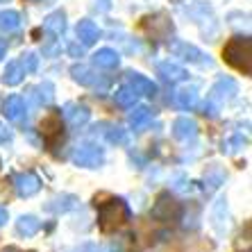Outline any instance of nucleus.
<instances>
[{
  "instance_id": "obj_7",
  "label": "nucleus",
  "mask_w": 252,
  "mask_h": 252,
  "mask_svg": "<svg viewBox=\"0 0 252 252\" xmlns=\"http://www.w3.org/2000/svg\"><path fill=\"white\" fill-rule=\"evenodd\" d=\"M70 75H73V80H75V82L82 84V87L100 89V91H105V89L109 87V82H107V80H100L98 73H95L94 68L84 66V64H75V66H73V68H70Z\"/></svg>"
},
{
  "instance_id": "obj_12",
  "label": "nucleus",
  "mask_w": 252,
  "mask_h": 252,
  "mask_svg": "<svg viewBox=\"0 0 252 252\" xmlns=\"http://www.w3.org/2000/svg\"><path fill=\"white\" fill-rule=\"evenodd\" d=\"M173 50H175L177 57L182 59H189V62H193V64H200V66H211V59L207 57L205 53H200L195 46H189V43H175L173 46Z\"/></svg>"
},
{
  "instance_id": "obj_16",
  "label": "nucleus",
  "mask_w": 252,
  "mask_h": 252,
  "mask_svg": "<svg viewBox=\"0 0 252 252\" xmlns=\"http://www.w3.org/2000/svg\"><path fill=\"white\" fill-rule=\"evenodd\" d=\"M127 84H132V87L139 91V94L143 95H155L157 94V84L153 82V80H148L146 75H141V73H127Z\"/></svg>"
},
{
  "instance_id": "obj_38",
  "label": "nucleus",
  "mask_w": 252,
  "mask_h": 252,
  "mask_svg": "<svg viewBox=\"0 0 252 252\" xmlns=\"http://www.w3.org/2000/svg\"><path fill=\"white\" fill-rule=\"evenodd\" d=\"M0 2H7V0H0Z\"/></svg>"
},
{
  "instance_id": "obj_15",
  "label": "nucleus",
  "mask_w": 252,
  "mask_h": 252,
  "mask_svg": "<svg viewBox=\"0 0 252 252\" xmlns=\"http://www.w3.org/2000/svg\"><path fill=\"white\" fill-rule=\"evenodd\" d=\"M157 70H159V75L164 77L166 82H170V84L182 82V80H187V77H189L187 70H184L182 66L173 64V62H161V64L157 66Z\"/></svg>"
},
{
  "instance_id": "obj_10",
  "label": "nucleus",
  "mask_w": 252,
  "mask_h": 252,
  "mask_svg": "<svg viewBox=\"0 0 252 252\" xmlns=\"http://www.w3.org/2000/svg\"><path fill=\"white\" fill-rule=\"evenodd\" d=\"M25 100L21 95H9L5 100V105H2V114H5L7 121H12V123H23L25 121Z\"/></svg>"
},
{
  "instance_id": "obj_13",
  "label": "nucleus",
  "mask_w": 252,
  "mask_h": 252,
  "mask_svg": "<svg viewBox=\"0 0 252 252\" xmlns=\"http://www.w3.org/2000/svg\"><path fill=\"white\" fill-rule=\"evenodd\" d=\"M64 118L68 121L73 127H82L84 123L89 121V116H91V112H89L84 105H77V102H68V105L64 107Z\"/></svg>"
},
{
  "instance_id": "obj_24",
  "label": "nucleus",
  "mask_w": 252,
  "mask_h": 252,
  "mask_svg": "<svg viewBox=\"0 0 252 252\" xmlns=\"http://www.w3.org/2000/svg\"><path fill=\"white\" fill-rule=\"evenodd\" d=\"M139 95L141 94L132 87V84H125V87H121L116 94H114V98H116V105H121V107H134Z\"/></svg>"
},
{
  "instance_id": "obj_9",
  "label": "nucleus",
  "mask_w": 252,
  "mask_h": 252,
  "mask_svg": "<svg viewBox=\"0 0 252 252\" xmlns=\"http://www.w3.org/2000/svg\"><path fill=\"white\" fill-rule=\"evenodd\" d=\"M39 132L48 141V146H53L55 141L62 136V114H57V112L48 114L41 121V125H39Z\"/></svg>"
},
{
  "instance_id": "obj_4",
  "label": "nucleus",
  "mask_w": 252,
  "mask_h": 252,
  "mask_svg": "<svg viewBox=\"0 0 252 252\" xmlns=\"http://www.w3.org/2000/svg\"><path fill=\"white\" fill-rule=\"evenodd\" d=\"M153 218L155 220H161V223H170V220H177L182 216V205L177 202L170 193H159L157 202L153 205Z\"/></svg>"
},
{
  "instance_id": "obj_32",
  "label": "nucleus",
  "mask_w": 252,
  "mask_h": 252,
  "mask_svg": "<svg viewBox=\"0 0 252 252\" xmlns=\"http://www.w3.org/2000/svg\"><path fill=\"white\" fill-rule=\"evenodd\" d=\"M5 223H7V209H2V207H0V227H2Z\"/></svg>"
},
{
  "instance_id": "obj_20",
  "label": "nucleus",
  "mask_w": 252,
  "mask_h": 252,
  "mask_svg": "<svg viewBox=\"0 0 252 252\" xmlns=\"http://www.w3.org/2000/svg\"><path fill=\"white\" fill-rule=\"evenodd\" d=\"M28 75L23 68V64L21 62H12V64H7L5 73H2V82L7 84V87H16V84L23 82V77Z\"/></svg>"
},
{
  "instance_id": "obj_21",
  "label": "nucleus",
  "mask_w": 252,
  "mask_h": 252,
  "mask_svg": "<svg viewBox=\"0 0 252 252\" xmlns=\"http://www.w3.org/2000/svg\"><path fill=\"white\" fill-rule=\"evenodd\" d=\"M173 100H175V105L180 107V109H191V107L198 102V89H195V87L180 89V91H175Z\"/></svg>"
},
{
  "instance_id": "obj_18",
  "label": "nucleus",
  "mask_w": 252,
  "mask_h": 252,
  "mask_svg": "<svg viewBox=\"0 0 252 252\" xmlns=\"http://www.w3.org/2000/svg\"><path fill=\"white\" fill-rule=\"evenodd\" d=\"M43 30H46L48 34L59 36V34H62V32L66 30V14H64V12H53V14H48V16L43 18Z\"/></svg>"
},
{
  "instance_id": "obj_3",
  "label": "nucleus",
  "mask_w": 252,
  "mask_h": 252,
  "mask_svg": "<svg viewBox=\"0 0 252 252\" xmlns=\"http://www.w3.org/2000/svg\"><path fill=\"white\" fill-rule=\"evenodd\" d=\"M236 91H239V87H236V82L232 77H220V80L211 87L209 94H207L205 114L211 118H216L218 114H220V109L236 95Z\"/></svg>"
},
{
  "instance_id": "obj_14",
  "label": "nucleus",
  "mask_w": 252,
  "mask_h": 252,
  "mask_svg": "<svg viewBox=\"0 0 252 252\" xmlns=\"http://www.w3.org/2000/svg\"><path fill=\"white\" fill-rule=\"evenodd\" d=\"M77 39H80L82 46H94V43L100 39L98 25H95L94 21H89V18L80 21V23H77Z\"/></svg>"
},
{
  "instance_id": "obj_2",
  "label": "nucleus",
  "mask_w": 252,
  "mask_h": 252,
  "mask_svg": "<svg viewBox=\"0 0 252 252\" xmlns=\"http://www.w3.org/2000/svg\"><path fill=\"white\" fill-rule=\"evenodd\" d=\"M223 59L232 68L243 75L252 73V39L250 36H232L223 48Z\"/></svg>"
},
{
  "instance_id": "obj_17",
  "label": "nucleus",
  "mask_w": 252,
  "mask_h": 252,
  "mask_svg": "<svg viewBox=\"0 0 252 252\" xmlns=\"http://www.w3.org/2000/svg\"><path fill=\"white\" fill-rule=\"evenodd\" d=\"M94 64L100 66V68H118L121 57H118V53L112 50V48H100L98 53L94 55Z\"/></svg>"
},
{
  "instance_id": "obj_27",
  "label": "nucleus",
  "mask_w": 252,
  "mask_h": 252,
  "mask_svg": "<svg viewBox=\"0 0 252 252\" xmlns=\"http://www.w3.org/2000/svg\"><path fill=\"white\" fill-rule=\"evenodd\" d=\"M32 98H34L36 105H50L53 102V84L50 82H43L39 84L36 89H32Z\"/></svg>"
},
{
  "instance_id": "obj_19",
  "label": "nucleus",
  "mask_w": 252,
  "mask_h": 252,
  "mask_svg": "<svg viewBox=\"0 0 252 252\" xmlns=\"http://www.w3.org/2000/svg\"><path fill=\"white\" fill-rule=\"evenodd\" d=\"M202 180H205V191L211 193V191H216V189L225 182V170L218 164H211L209 168L205 170V177H202Z\"/></svg>"
},
{
  "instance_id": "obj_34",
  "label": "nucleus",
  "mask_w": 252,
  "mask_h": 252,
  "mask_svg": "<svg viewBox=\"0 0 252 252\" xmlns=\"http://www.w3.org/2000/svg\"><path fill=\"white\" fill-rule=\"evenodd\" d=\"M2 252H18V250H16V248H12V246H9V248H5V250H2Z\"/></svg>"
},
{
  "instance_id": "obj_5",
  "label": "nucleus",
  "mask_w": 252,
  "mask_h": 252,
  "mask_svg": "<svg viewBox=\"0 0 252 252\" xmlns=\"http://www.w3.org/2000/svg\"><path fill=\"white\" fill-rule=\"evenodd\" d=\"M73 164L82 166V168H98L105 164V153H102V148L94 146V143H84L73 153Z\"/></svg>"
},
{
  "instance_id": "obj_8",
  "label": "nucleus",
  "mask_w": 252,
  "mask_h": 252,
  "mask_svg": "<svg viewBox=\"0 0 252 252\" xmlns=\"http://www.w3.org/2000/svg\"><path fill=\"white\" fill-rule=\"evenodd\" d=\"M14 187H16V193L21 198H30V195H34L41 189V180L34 173H18L14 177Z\"/></svg>"
},
{
  "instance_id": "obj_29",
  "label": "nucleus",
  "mask_w": 252,
  "mask_h": 252,
  "mask_svg": "<svg viewBox=\"0 0 252 252\" xmlns=\"http://www.w3.org/2000/svg\"><path fill=\"white\" fill-rule=\"evenodd\" d=\"M243 146H246V139H243L241 134H236V136H232V139L223 141V153L234 155V153H239V150H241Z\"/></svg>"
},
{
  "instance_id": "obj_35",
  "label": "nucleus",
  "mask_w": 252,
  "mask_h": 252,
  "mask_svg": "<svg viewBox=\"0 0 252 252\" xmlns=\"http://www.w3.org/2000/svg\"><path fill=\"white\" fill-rule=\"evenodd\" d=\"M25 2H39V0H25Z\"/></svg>"
},
{
  "instance_id": "obj_6",
  "label": "nucleus",
  "mask_w": 252,
  "mask_h": 252,
  "mask_svg": "<svg viewBox=\"0 0 252 252\" xmlns=\"http://www.w3.org/2000/svg\"><path fill=\"white\" fill-rule=\"evenodd\" d=\"M141 28L146 34H150L153 39H166V36L173 32V23L166 14H155V16H146L141 21Z\"/></svg>"
},
{
  "instance_id": "obj_30",
  "label": "nucleus",
  "mask_w": 252,
  "mask_h": 252,
  "mask_svg": "<svg viewBox=\"0 0 252 252\" xmlns=\"http://www.w3.org/2000/svg\"><path fill=\"white\" fill-rule=\"evenodd\" d=\"M18 62L23 64L25 73H34V70H36V66H39V57H36L34 53H25L23 57L18 59Z\"/></svg>"
},
{
  "instance_id": "obj_25",
  "label": "nucleus",
  "mask_w": 252,
  "mask_h": 252,
  "mask_svg": "<svg viewBox=\"0 0 252 252\" xmlns=\"http://www.w3.org/2000/svg\"><path fill=\"white\" fill-rule=\"evenodd\" d=\"M150 121H153V109H150V107H136L134 112L129 114V125L134 129L146 127Z\"/></svg>"
},
{
  "instance_id": "obj_23",
  "label": "nucleus",
  "mask_w": 252,
  "mask_h": 252,
  "mask_svg": "<svg viewBox=\"0 0 252 252\" xmlns=\"http://www.w3.org/2000/svg\"><path fill=\"white\" fill-rule=\"evenodd\" d=\"M75 205H77L75 195H57V198H53L50 202H48L46 209L48 211H55V214H64V211L75 209Z\"/></svg>"
},
{
  "instance_id": "obj_28",
  "label": "nucleus",
  "mask_w": 252,
  "mask_h": 252,
  "mask_svg": "<svg viewBox=\"0 0 252 252\" xmlns=\"http://www.w3.org/2000/svg\"><path fill=\"white\" fill-rule=\"evenodd\" d=\"M109 129H105V139L109 143H116V146H123L127 143V132H125L121 125H107Z\"/></svg>"
},
{
  "instance_id": "obj_11",
  "label": "nucleus",
  "mask_w": 252,
  "mask_h": 252,
  "mask_svg": "<svg viewBox=\"0 0 252 252\" xmlns=\"http://www.w3.org/2000/svg\"><path fill=\"white\" fill-rule=\"evenodd\" d=\"M173 136L177 141H191L198 136V123H195L193 118H175V123H173Z\"/></svg>"
},
{
  "instance_id": "obj_1",
  "label": "nucleus",
  "mask_w": 252,
  "mask_h": 252,
  "mask_svg": "<svg viewBox=\"0 0 252 252\" xmlns=\"http://www.w3.org/2000/svg\"><path fill=\"white\" fill-rule=\"evenodd\" d=\"M95 209H98V227L105 234L118 229L129 218V207L121 198H107L105 202L95 200Z\"/></svg>"
},
{
  "instance_id": "obj_36",
  "label": "nucleus",
  "mask_w": 252,
  "mask_h": 252,
  "mask_svg": "<svg viewBox=\"0 0 252 252\" xmlns=\"http://www.w3.org/2000/svg\"><path fill=\"white\" fill-rule=\"evenodd\" d=\"M87 248H89V246H87ZM87 248H82V250H80V252H87Z\"/></svg>"
},
{
  "instance_id": "obj_37",
  "label": "nucleus",
  "mask_w": 252,
  "mask_h": 252,
  "mask_svg": "<svg viewBox=\"0 0 252 252\" xmlns=\"http://www.w3.org/2000/svg\"><path fill=\"white\" fill-rule=\"evenodd\" d=\"M112 252H121V250H112Z\"/></svg>"
},
{
  "instance_id": "obj_26",
  "label": "nucleus",
  "mask_w": 252,
  "mask_h": 252,
  "mask_svg": "<svg viewBox=\"0 0 252 252\" xmlns=\"http://www.w3.org/2000/svg\"><path fill=\"white\" fill-rule=\"evenodd\" d=\"M21 25V14L14 12V9H7V12H0V32H14Z\"/></svg>"
},
{
  "instance_id": "obj_22",
  "label": "nucleus",
  "mask_w": 252,
  "mask_h": 252,
  "mask_svg": "<svg viewBox=\"0 0 252 252\" xmlns=\"http://www.w3.org/2000/svg\"><path fill=\"white\" fill-rule=\"evenodd\" d=\"M39 229H41V220L36 216H30L28 214V216H21L16 220V232L21 236H34Z\"/></svg>"
},
{
  "instance_id": "obj_31",
  "label": "nucleus",
  "mask_w": 252,
  "mask_h": 252,
  "mask_svg": "<svg viewBox=\"0 0 252 252\" xmlns=\"http://www.w3.org/2000/svg\"><path fill=\"white\" fill-rule=\"evenodd\" d=\"M68 50H70V55H75V57H77V55H80V57H82V48H77L75 43H73V46H70Z\"/></svg>"
},
{
  "instance_id": "obj_33",
  "label": "nucleus",
  "mask_w": 252,
  "mask_h": 252,
  "mask_svg": "<svg viewBox=\"0 0 252 252\" xmlns=\"http://www.w3.org/2000/svg\"><path fill=\"white\" fill-rule=\"evenodd\" d=\"M5 53H7V46H5V41L0 39V62H2V57H5Z\"/></svg>"
}]
</instances>
